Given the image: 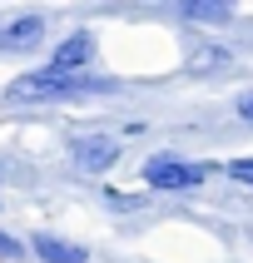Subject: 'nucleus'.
<instances>
[{
    "label": "nucleus",
    "mask_w": 253,
    "mask_h": 263,
    "mask_svg": "<svg viewBox=\"0 0 253 263\" xmlns=\"http://www.w3.org/2000/svg\"><path fill=\"white\" fill-rule=\"evenodd\" d=\"M189 65H193V70H219V65H228V50H219V45H199Z\"/></svg>",
    "instance_id": "6e6552de"
},
{
    "label": "nucleus",
    "mask_w": 253,
    "mask_h": 263,
    "mask_svg": "<svg viewBox=\"0 0 253 263\" xmlns=\"http://www.w3.org/2000/svg\"><path fill=\"white\" fill-rule=\"evenodd\" d=\"M94 89H119L114 80H85V74H74V80H55V74H20L10 80V100H74V95H94Z\"/></svg>",
    "instance_id": "f257e3e1"
},
{
    "label": "nucleus",
    "mask_w": 253,
    "mask_h": 263,
    "mask_svg": "<svg viewBox=\"0 0 253 263\" xmlns=\"http://www.w3.org/2000/svg\"><path fill=\"white\" fill-rule=\"evenodd\" d=\"M233 109H238V119H248V124H253V89H243V95H238Z\"/></svg>",
    "instance_id": "9d476101"
},
{
    "label": "nucleus",
    "mask_w": 253,
    "mask_h": 263,
    "mask_svg": "<svg viewBox=\"0 0 253 263\" xmlns=\"http://www.w3.org/2000/svg\"><path fill=\"white\" fill-rule=\"evenodd\" d=\"M74 159H80V169H89V174H104V169H114L119 144L109 134H85V139H74Z\"/></svg>",
    "instance_id": "20e7f679"
},
{
    "label": "nucleus",
    "mask_w": 253,
    "mask_h": 263,
    "mask_svg": "<svg viewBox=\"0 0 253 263\" xmlns=\"http://www.w3.org/2000/svg\"><path fill=\"white\" fill-rule=\"evenodd\" d=\"M228 179H238V184L253 189V159H228Z\"/></svg>",
    "instance_id": "1a4fd4ad"
},
{
    "label": "nucleus",
    "mask_w": 253,
    "mask_h": 263,
    "mask_svg": "<svg viewBox=\"0 0 253 263\" xmlns=\"http://www.w3.org/2000/svg\"><path fill=\"white\" fill-rule=\"evenodd\" d=\"M89 60H94V35L89 30H74L70 40H60L45 60V74H55V80H74V74L85 70Z\"/></svg>",
    "instance_id": "7ed1b4c3"
},
{
    "label": "nucleus",
    "mask_w": 253,
    "mask_h": 263,
    "mask_svg": "<svg viewBox=\"0 0 253 263\" xmlns=\"http://www.w3.org/2000/svg\"><path fill=\"white\" fill-rule=\"evenodd\" d=\"M40 40H45L40 15H20V20H10V25L0 30V50H35Z\"/></svg>",
    "instance_id": "39448f33"
},
{
    "label": "nucleus",
    "mask_w": 253,
    "mask_h": 263,
    "mask_svg": "<svg viewBox=\"0 0 253 263\" xmlns=\"http://www.w3.org/2000/svg\"><path fill=\"white\" fill-rule=\"evenodd\" d=\"M179 15H184V20L219 25V20H228V15H233V5H219V0H184V5H179Z\"/></svg>",
    "instance_id": "0eeeda50"
},
{
    "label": "nucleus",
    "mask_w": 253,
    "mask_h": 263,
    "mask_svg": "<svg viewBox=\"0 0 253 263\" xmlns=\"http://www.w3.org/2000/svg\"><path fill=\"white\" fill-rule=\"evenodd\" d=\"M0 258H20V238H10V234H0Z\"/></svg>",
    "instance_id": "9b49d317"
},
{
    "label": "nucleus",
    "mask_w": 253,
    "mask_h": 263,
    "mask_svg": "<svg viewBox=\"0 0 253 263\" xmlns=\"http://www.w3.org/2000/svg\"><path fill=\"white\" fill-rule=\"evenodd\" d=\"M208 174H213V164H204V159H169V154H159V159L144 164V184L149 189H193V184H204Z\"/></svg>",
    "instance_id": "f03ea898"
},
{
    "label": "nucleus",
    "mask_w": 253,
    "mask_h": 263,
    "mask_svg": "<svg viewBox=\"0 0 253 263\" xmlns=\"http://www.w3.org/2000/svg\"><path fill=\"white\" fill-rule=\"evenodd\" d=\"M30 249L40 253L45 263H85L89 258L80 243H65V238H55V234H35V238H30Z\"/></svg>",
    "instance_id": "423d86ee"
}]
</instances>
